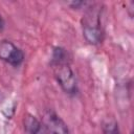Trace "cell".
Here are the masks:
<instances>
[{
    "instance_id": "3957f363",
    "label": "cell",
    "mask_w": 134,
    "mask_h": 134,
    "mask_svg": "<svg viewBox=\"0 0 134 134\" xmlns=\"http://www.w3.org/2000/svg\"><path fill=\"white\" fill-rule=\"evenodd\" d=\"M0 60L14 67H17L23 63L24 53L13 42L2 40L0 41Z\"/></svg>"
},
{
    "instance_id": "8992f818",
    "label": "cell",
    "mask_w": 134,
    "mask_h": 134,
    "mask_svg": "<svg viewBox=\"0 0 134 134\" xmlns=\"http://www.w3.org/2000/svg\"><path fill=\"white\" fill-rule=\"evenodd\" d=\"M67 58H68V53L64 48L54 47L52 50L50 64L52 66V65H57V64H61V63H67Z\"/></svg>"
},
{
    "instance_id": "7a4b0ae2",
    "label": "cell",
    "mask_w": 134,
    "mask_h": 134,
    "mask_svg": "<svg viewBox=\"0 0 134 134\" xmlns=\"http://www.w3.org/2000/svg\"><path fill=\"white\" fill-rule=\"evenodd\" d=\"M54 77L60 87L68 94H75L77 91L76 77L70 68L68 62L52 65Z\"/></svg>"
},
{
    "instance_id": "ba28073f",
    "label": "cell",
    "mask_w": 134,
    "mask_h": 134,
    "mask_svg": "<svg viewBox=\"0 0 134 134\" xmlns=\"http://www.w3.org/2000/svg\"><path fill=\"white\" fill-rule=\"evenodd\" d=\"M67 4L68 5H70V6H72V7H75V8H79V7H81V6H85L87 3L85 2V1H71V2H67Z\"/></svg>"
},
{
    "instance_id": "6da1fadb",
    "label": "cell",
    "mask_w": 134,
    "mask_h": 134,
    "mask_svg": "<svg viewBox=\"0 0 134 134\" xmlns=\"http://www.w3.org/2000/svg\"><path fill=\"white\" fill-rule=\"evenodd\" d=\"M102 13L103 8L100 4H91L87 7L82 19L83 36L85 40L92 45H96L103 40L104 32L100 25Z\"/></svg>"
},
{
    "instance_id": "52a82bcc",
    "label": "cell",
    "mask_w": 134,
    "mask_h": 134,
    "mask_svg": "<svg viewBox=\"0 0 134 134\" xmlns=\"http://www.w3.org/2000/svg\"><path fill=\"white\" fill-rule=\"evenodd\" d=\"M103 133L104 134H120L118 124L113 117H108L104 120Z\"/></svg>"
},
{
    "instance_id": "9c48e42d",
    "label": "cell",
    "mask_w": 134,
    "mask_h": 134,
    "mask_svg": "<svg viewBox=\"0 0 134 134\" xmlns=\"http://www.w3.org/2000/svg\"><path fill=\"white\" fill-rule=\"evenodd\" d=\"M2 27H3V20H2L1 16H0V28H2Z\"/></svg>"
},
{
    "instance_id": "277c9868",
    "label": "cell",
    "mask_w": 134,
    "mask_h": 134,
    "mask_svg": "<svg viewBox=\"0 0 134 134\" xmlns=\"http://www.w3.org/2000/svg\"><path fill=\"white\" fill-rule=\"evenodd\" d=\"M42 124L49 134H69L65 121L51 109H46L43 112Z\"/></svg>"
},
{
    "instance_id": "5b68a950",
    "label": "cell",
    "mask_w": 134,
    "mask_h": 134,
    "mask_svg": "<svg viewBox=\"0 0 134 134\" xmlns=\"http://www.w3.org/2000/svg\"><path fill=\"white\" fill-rule=\"evenodd\" d=\"M23 127L26 134H45L43 124L32 114L26 113L24 115Z\"/></svg>"
}]
</instances>
